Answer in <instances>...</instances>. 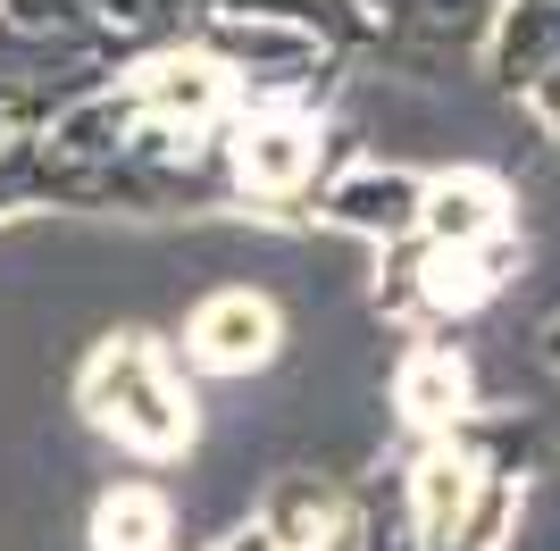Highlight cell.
<instances>
[{
  "label": "cell",
  "mask_w": 560,
  "mask_h": 551,
  "mask_svg": "<svg viewBox=\"0 0 560 551\" xmlns=\"http://www.w3.org/2000/svg\"><path fill=\"white\" fill-rule=\"evenodd\" d=\"M84 418L142 459H176L192 443V401L176 385V367L160 360V343H142V335H109L93 351V367H84Z\"/></svg>",
  "instance_id": "obj_1"
},
{
  "label": "cell",
  "mask_w": 560,
  "mask_h": 551,
  "mask_svg": "<svg viewBox=\"0 0 560 551\" xmlns=\"http://www.w3.org/2000/svg\"><path fill=\"white\" fill-rule=\"evenodd\" d=\"M185 351H192V367H210V376H252V367L277 360V309L259 293H218V301L192 309Z\"/></svg>",
  "instance_id": "obj_2"
},
{
  "label": "cell",
  "mask_w": 560,
  "mask_h": 551,
  "mask_svg": "<svg viewBox=\"0 0 560 551\" xmlns=\"http://www.w3.org/2000/svg\"><path fill=\"white\" fill-rule=\"evenodd\" d=\"M343 527V502L335 493H318V484H302V493H284L277 518L252 535H234L226 551H327V535Z\"/></svg>",
  "instance_id": "obj_3"
},
{
  "label": "cell",
  "mask_w": 560,
  "mask_h": 551,
  "mask_svg": "<svg viewBox=\"0 0 560 551\" xmlns=\"http://www.w3.org/2000/svg\"><path fill=\"white\" fill-rule=\"evenodd\" d=\"M93 551H167V502L151 484H117L93 509Z\"/></svg>",
  "instance_id": "obj_4"
},
{
  "label": "cell",
  "mask_w": 560,
  "mask_h": 551,
  "mask_svg": "<svg viewBox=\"0 0 560 551\" xmlns=\"http://www.w3.org/2000/svg\"><path fill=\"white\" fill-rule=\"evenodd\" d=\"M252 192H293L310 176V134L302 126H243V151H234Z\"/></svg>",
  "instance_id": "obj_5"
},
{
  "label": "cell",
  "mask_w": 560,
  "mask_h": 551,
  "mask_svg": "<svg viewBox=\"0 0 560 551\" xmlns=\"http://www.w3.org/2000/svg\"><path fill=\"white\" fill-rule=\"evenodd\" d=\"M468 401V367L452 360V351H419V360L401 367V410L419 418V426H435V418H452Z\"/></svg>",
  "instance_id": "obj_6"
},
{
  "label": "cell",
  "mask_w": 560,
  "mask_h": 551,
  "mask_svg": "<svg viewBox=\"0 0 560 551\" xmlns=\"http://www.w3.org/2000/svg\"><path fill=\"white\" fill-rule=\"evenodd\" d=\"M460 502H468V459H427L419 468V518H427V535H444L452 518H460Z\"/></svg>",
  "instance_id": "obj_7"
}]
</instances>
